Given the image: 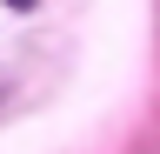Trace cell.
Segmentation results:
<instances>
[{
    "mask_svg": "<svg viewBox=\"0 0 160 154\" xmlns=\"http://www.w3.org/2000/svg\"><path fill=\"white\" fill-rule=\"evenodd\" d=\"M7 7H33V0H7Z\"/></svg>",
    "mask_w": 160,
    "mask_h": 154,
    "instance_id": "1",
    "label": "cell"
}]
</instances>
